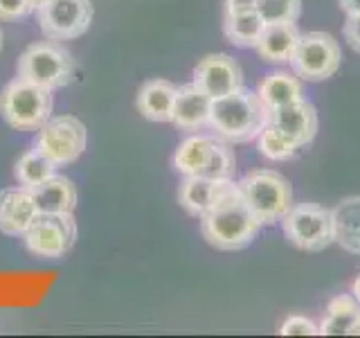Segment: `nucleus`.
Instances as JSON below:
<instances>
[{
  "label": "nucleus",
  "instance_id": "obj_16",
  "mask_svg": "<svg viewBox=\"0 0 360 338\" xmlns=\"http://www.w3.org/2000/svg\"><path fill=\"white\" fill-rule=\"evenodd\" d=\"M178 86L167 79H149L138 90V111L149 122H172Z\"/></svg>",
  "mask_w": 360,
  "mask_h": 338
},
{
  "label": "nucleus",
  "instance_id": "obj_17",
  "mask_svg": "<svg viewBox=\"0 0 360 338\" xmlns=\"http://www.w3.org/2000/svg\"><path fill=\"white\" fill-rule=\"evenodd\" d=\"M257 95L268 111H275L286 104H292L297 99H304V82L295 73L275 70L259 82Z\"/></svg>",
  "mask_w": 360,
  "mask_h": 338
},
{
  "label": "nucleus",
  "instance_id": "obj_32",
  "mask_svg": "<svg viewBox=\"0 0 360 338\" xmlns=\"http://www.w3.org/2000/svg\"><path fill=\"white\" fill-rule=\"evenodd\" d=\"M338 3H340V9L347 16L360 14V0H338Z\"/></svg>",
  "mask_w": 360,
  "mask_h": 338
},
{
  "label": "nucleus",
  "instance_id": "obj_3",
  "mask_svg": "<svg viewBox=\"0 0 360 338\" xmlns=\"http://www.w3.org/2000/svg\"><path fill=\"white\" fill-rule=\"evenodd\" d=\"M54 90L41 88L27 79L14 77L0 90V115L11 129L37 133L52 118Z\"/></svg>",
  "mask_w": 360,
  "mask_h": 338
},
{
  "label": "nucleus",
  "instance_id": "obj_11",
  "mask_svg": "<svg viewBox=\"0 0 360 338\" xmlns=\"http://www.w3.org/2000/svg\"><path fill=\"white\" fill-rule=\"evenodd\" d=\"M194 84L212 99L225 97L243 86L241 65L225 52L207 54L194 68Z\"/></svg>",
  "mask_w": 360,
  "mask_h": 338
},
{
  "label": "nucleus",
  "instance_id": "obj_20",
  "mask_svg": "<svg viewBox=\"0 0 360 338\" xmlns=\"http://www.w3.org/2000/svg\"><path fill=\"white\" fill-rule=\"evenodd\" d=\"M39 212H75L77 208V187L70 178L54 174L43 185L32 189Z\"/></svg>",
  "mask_w": 360,
  "mask_h": 338
},
{
  "label": "nucleus",
  "instance_id": "obj_6",
  "mask_svg": "<svg viewBox=\"0 0 360 338\" xmlns=\"http://www.w3.org/2000/svg\"><path fill=\"white\" fill-rule=\"evenodd\" d=\"M288 63L302 82H324V79H331L342 65L340 43L326 32H307L300 37Z\"/></svg>",
  "mask_w": 360,
  "mask_h": 338
},
{
  "label": "nucleus",
  "instance_id": "obj_22",
  "mask_svg": "<svg viewBox=\"0 0 360 338\" xmlns=\"http://www.w3.org/2000/svg\"><path fill=\"white\" fill-rule=\"evenodd\" d=\"M360 320V302L345 293L329 302L326 307V318L318 325L320 336H349L352 327Z\"/></svg>",
  "mask_w": 360,
  "mask_h": 338
},
{
  "label": "nucleus",
  "instance_id": "obj_21",
  "mask_svg": "<svg viewBox=\"0 0 360 338\" xmlns=\"http://www.w3.org/2000/svg\"><path fill=\"white\" fill-rule=\"evenodd\" d=\"M223 180H212L207 176H183V183L178 189V203L187 214L200 219L212 206L217 196L219 185Z\"/></svg>",
  "mask_w": 360,
  "mask_h": 338
},
{
  "label": "nucleus",
  "instance_id": "obj_4",
  "mask_svg": "<svg viewBox=\"0 0 360 338\" xmlns=\"http://www.w3.org/2000/svg\"><path fill=\"white\" fill-rule=\"evenodd\" d=\"M16 77L48 90L63 88L75 77V59L59 41H37L18 56Z\"/></svg>",
  "mask_w": 360,
  "mask_h": 338
},
{
  "label": "nucleus",
  "instance_id": "obj_35",
  "mask_svg": "<svg viewBox=\"0 0 360 338\" xmlns=\"http://www.w3.org/2000/svg\"><path fill=\"white\" fill-rule=\"evenodd\" d=\"M3 43H5V34H3V27H0V52H3Z\"/></svg>",
  "mask_w": 360,
  "mask_h": 338
},
{
  "label": "nucleus",
  "instance_id": "obj_15",
  "mask_svg": "<svg viewBox=\"0 0 360 338\" xmlns=\"http://www.w3.org/2000/svg\"><path fill=\"white\" fill-rule=\"evenodd\" d=\"M300 30L292 20L288 23H268L264 27L262 37H259L257 45H255V52L262 61L266 63H288L292 52L297 48V41H300Z\"/></svg>",
  "mask_w": 360,
  "mask_h": 338
},
{
  "label": "nucleus",
  "instance_id": "obj_28",
  "mask_svg": "<svg viewBox=\"0 0 360 338\" xmlns=\"http://www.w3.org/2000/svg\"><path fill=\"white\" fill-rule=\"evenodd\" d=\"M281 336H318V325L307 315H288L279 330Z\"/></svg>",
  "mask_w": 360,
  "mask_h": 338
},
{
  "label": "nucleus",
  "instance_id": "obj_24",
  "mask_svg": "<svg viewBox=\"0 0 360 338\" xmlns=\"http://www.w3.org/2000/svg\"><path fill=\"white\" fill-rule=\"evenodd\" d=\"M56 174V165L50 161V158H45L39 149H30L22 154L16 165H14V178L20 187H27V189H34L43 185L45 180L52 178Z\"/></svg>",
  "mask_w": 360,
  "mask_h": 338
},
{
  "label": "nucleus",
  "instance_id": "obj_26",
  "mask_svg": "<svg viewBox=\"0 0 360 338\" xmlns=\"http://www.w3.org/2000/svg\"><path fill=\"white\" fill-rule=\"evenodd\" d=\"M234 174H236V156L232 151V146L217 138L212 146L210 161L200 176H207L212 180H234Z\"/></svg>",
  "mask_w": 360,
  "mask_h": 338
},
{
  "label": "nucleus",
  "instance_id": "obj_14",
  "mask_svg": "<svg viewBox=\"0 0 360 338\" xmlns=\"http://www.w3.org/2000/svg\"><path fill=\"white\" fill-rule=\"evenodd\" d=\"M212 97L191 82L185 86H178L176 104L172 113L174 127L185 133H198L210 124Z\"/></svg>",
  "mask_w": 360,
  "mask_h": 338
},
{
  "label": "nucleus",
  "instance_id": "obj_13",
  "mask_svg": "<svg viewBox=\"0 0 360 338\" xmlns=\"http://www.w3.org/2000/svg\"><path fill=\"white\" fill-rule=\"evenodd\" d=\"M37 201L27 187L0 189V232L7 237H22L39 217Z\"/></svg>",
  "mask_w": 360,
  "mask_h": 338
},
{
  "label": "nucleus",
  "instance_id": "obj_36",
  "mask_svg": "<svg viewBox=\"0 0 360 338\" xmlns=\"http://www.w3.org/2000/svg\"><path fill=\"white\" fill-rule=\"evenodd\" d=\"M30 3H32V7H34V9H37V7L43 3V0H30Z\"/></svg>",
  "mask_w": 360,
  "mask_h": 338
},
{
  "label": "nucleus",
  "instance_id": "obj_8",
  "mask_svg": "<svg viewBox=\"0 0 360 338\" xmlns=\"http://www.w3.org/2000/svg\"><path fill=\"white\" fill-rule=\"evenodd\" d=\"M86 124L75 115H52L37 131L34 149H39L56 167L75 163L86 151Z\"/></svg>",
  "mask_w": 360,
  "mask_h": 338
},
{
  "label": "nucleus",
  "instance_id": "obj_23",
  "mask_svg": "<svg viewBox=\"0 0 360 338\" xmlns=\"http://www.w3.org/2000/svg\"><path fill=\"white\" fill-rule=\"evenodd\" d=\"M266 27V20L259 11H243V14H223V34L236 48H255Z\"/></svg>",
  "mask_w": 360,
  "mask_h": 338
},
{
  "label": "nucleus",
  "instance_id": "obj_34",
  "mask_svg": "<svg viewBox=\"0 0 360 338\" xmlns=\"http://www.w3.org/2000/svg\"><path fill=\"white\" fill-rule=\"evenodd\" d=\"M349 336H360V320L352 327V332H349Z\"/></svg>",
  "mask_w": 360,
  "mask_h": 338
},
{
  "label": "nucleus",
  "instance_id": "obj_12",
  "mask_svg": "<svg viewBox=\"0 0 360 338\" xmlns=\"http://www.w3.org/2000/svg\"><path fill=\"white\" fill-rule=\"evenodd\" d=\"M277 131H281L286 138L297 146L304 149L309 146L315 135H318V111L307 99H297L292 104H286L281 108L270 111V122Z\"/></svg>",
  "mask_w": 360,
  "mask_h": 338
},
{
  "label": "nucleus",
  "instance_id": "obj_33",
  "mask_svg": "<svg viewBox=\"0 0 360 338\" xmlns=\"http://www.w3.org/2000/svg\"><path fill=\"white\" fill-rule=\"evenodd\" d=\"M352 296L360 302V275L354 280V287H352Z\"/></svg>",
  "mask_w": 360,
  "mask_h": 338
},
{
  "label": "nucleus",
  "instance_id": "obj_9",
  "mask_svg": "<svg viewBox=\"0 0 360 338\" xmlns=\"http://www.w3.org/2000/svg\"><path fill=\"white\" fill-rule=\"evenodd\" d=\"M25 248L37 257L59 259L72 251L77 242L75 212H41L22 234Z\"/></svg>",
  "mask_w": 360,
  "mask_h": 338
},
{
  "label": "nucleus",
  "instance_id": "obj_31",
  "mask_svg": "<svg viewBox=\"0 0 360 338\" xmlns=\"http://www.w3.org/2000/svg\"><path fill=\"white\" fill-rule=\"evenodd\" d=\"M257 0H225L223 14H243V11H255Z\"/></svg>",
  "mask_w": 360,
  "mask_h": 338
},
{
  "label": "nucleus",
  "instance_id": "obj_18",
  "mask_svg": "<svg viewBox=\"0 0 360 338\" xmlns=\"http://www.w3.org/2000/svg\"><path fill=\"white\" fill-rule=\"evenodd\" d=\"M333 244L342 251L360 255V196H347L331 210Z\"/></svg>",
  "mask_w": 360,
  "mask_h": 338
},
{
  "label": "nucleus",
  "instance_id": "obj_25",
  "mask_svg": "<svg viewBox=\"0 0 360 338\" xmlns=\"http://www.w3.org/2000/svg\"><path fill=\"white\" fill-rule=\"evenodd\" d=\"M257 149L270 163H286L290 158H295V154L300 151L284 133L273 127V124H268V127L257 135Z\"/></svg>",
  "mask_w": 360,
  "mask_h": 338
},
{
  "label": "nucleus",
  "instance_id": "obj_19",
  "mask_svg": "<svg viewBox=\"0 0 360 338\" xmlns=\"http://www.w3.org/2000/svg\"><path fill=\"white\" fill-rule=\"evenodd\" d=\"M212 135L205 133H189L187 138L178 144V149L174 154V169L180 176H200L202 169H205L212 146H214Z\"/></svg>",
  "mask_w": 360,
  "mask_h": 338
},
{
  "label": "nucleus",
  "instance_id": "obj_10",
  "mask_svg": "<svg viewBox=\"0 0 360 338\" xmlns=\"http://www.w3.org/2000/svg\"><path fill=\"white\" fill-rule=\"evenodd\" d=\"M34 11L41 32L50 41H72L84 37L95 16L90 0H43Z\"/></svg>",
  "mask_w": 360,
  "mask_h": 338
},
{
  "label": "nucleus",
  "instance_id": "obj_30",
  "mask_svg": "<svg viewBox=\"0 0 360 338\" xmlns=\"http://www.w3.org/2000/svg\"><path fill=\"white\" fill-rule=\"evenodd\" d=\"M342 34H345V41L349 48L360 54V14L347 16L345 25H342Z\"/></svg>",
  "mask_w": 360,
  "mask_h": 338
},
{
  "label": "nucleus",
  "instance_id": "obj_5",
  "mask_svg": "<svg viewBox=\"0 0 360 338\" xmlns=\"http://www.w3.org/2000/svg\"><path fill=\"white\" fill-rule=\"evenodd\" d=\"M239 187L262 225L279 223L292 208V187L275 169H252L239 180Z\"/></svg>",
  "mask_w": 360,
  "mask_h": 338
},
{
  "label": "nucleus",
  "instance_id": "obj_27",
  "mask_svg": "<svg viewBox=\"0 0 360 338\" xmlns=\"http://www.w3.org/2000/svg\"><path fill=\"white\" fill-rule=\"evenodd\" d=\"M259 16L268 23H295L302 14V0H257Z\"/></svg>",
  "mask_w": 360,
  "mask_h": 338
},
{
  "label": "nucleus",
  "instance_id": "obj_7",
  "mask_svg": "<svg viewBox=\"0 0 360 338\" xmlns=\"http://www.w3.org/2000/svg\"><path fill=\"white\" fill-rule=\"evenodd\" d=\"M286 239L307 253H320L333 244L331 210L318 203H292V208L279 221Z\"/></svg>",
  "mask_w": 360,
  "mask_h": 338
},
{
  "label": "nucleus",
  "instance_id": "obj_1",
  "mask_svg": "<svg viewBox=\"0 0 360 338\" xmlns=\"http://www.w3.org/2000/svg\"><path fill=\"white\" fill-rule=\"evenodd\" d=\"M198 221L202 239L217 251H243L262 230V221L234 180H223L210 210Z\"/></svg>",
  "mask_w": 360,
  "mask_h": 338
},
{
  "label": "nucleus",
  "instance_id": "obj_2",
  "mask_svg": "<svg viewBox=\"0 0 360 338\" xmlns=\"http://www.w3.org/2000/svg\"><path fill=\"white\" fill-rule=\"evenodd\" d=\"M270 122V111L259 99L257 90L239 88L234 93L212 99L210 124L212 133L223 142H250L257 140Z\"/></svg>",
  "mask_w": 360,
  "mask_h": 338
},
{
  "label": "nucleus",
  "instance_id": "obj_29",
  "mask_svg": "<svg viewBox=\"0 0 360 338\" xmlns=\"http://www.w3.org/2000/svg\"><path fill=\"white\" fill-rule=\"evenodd\" d=\"M32 11L34 7L30 0H0V20H18Z\"/></svg>",
  "mask_w": 360,
  "mask_h": 338
}]
</instances>
